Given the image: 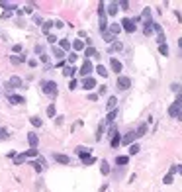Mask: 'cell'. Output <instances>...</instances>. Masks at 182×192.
<instances>
[{"label":"cell","mask_w":182,"mask_h":192,"mask_svg":"<svg viewBox=\"0 0 182 192\" xmlns=\"http://www.w3.org/2000/svg\"><path fill=\"white\" fill-rule=\"evenodd\" d=\"M30 165L33 167V171H35V173H41V171H43V167L37 163V161H30Z\"/></svg>","instance_id":"cell-42"},{"label":"cell","mask_w":182,"mask_h":192,"mask_svg":"<svg viewBox=\"0 0 182 192\" xmlns=\"http://www.w3.org/2000/svg\"><path fill=\"white\" fill-rule=\"evenodd\" d=\"M120 26H121L123 32H127V33H133L135 29H137V24H135L131 18H123V20L120 22Z\"/></svg>","instance_id":"cell-3"},{"label":"cell","mask_w":182,"mask_h":192,"mask_svg":"<svg viewBox=\"0 0 182 192\" xmlns=\"http://www.w3.org/2000/svg\"><path fill=\"white\" fill-rule=\"evenodd\" d=\"M178 120H182V110H180V114H178Z\"/></svg>","instance_id":"cell-63"},{"label":"cell","mask_w":182,"mask_h":192,"mask_svg":"<svg viewBox=\"0 0 182 192\" xmlns=\"http://www.w3.org/2000/svg\"><path fill=\"white\" fill-rule=\"evenodd\" d=\"M45 112H47V118H57V108H55V104H49Z\"/></svg>","instance_id":"cell-30"},{"label":"cell","mask_w":182,"mask_h":192,"mask_svg":"<svg viewBox=\"0 0 182 192\" xmlns=\"http://www.w3.org/2000/svg\"><path fill=\"white\" fill-rule=\"evenodd\" d=\"M0 8H4L6 12H14V10L18 8V6L14 4V2H4V0H0Z\"/></svg>","instance_id":"cell-19"},{"label":"cell","mask_w":182,"mask_h":192,"mask_svg":"<svg viewBox=\"0 0 182 192\" xmlns=\"http://www.w3.org/2000/svg\"><path fill=\"white\" fill-rule=\"evenodd\" d=\"M118 118V110H112V112H108V116H106V124H110V125H114V120Z\"/></svg>","instance_id":"cell-25"},{"label":"cell","mask_w":182,"mask_h":192,"mask_svg":"<svg viewBox=\"0 0 182 192\" xmlns=\"http://www.w3.org/2000/svg\"><path fill=\"white\" fill-rule=\"evenodd\" d=\"M121 49H123V43L116 39V41L112 43V45H110V49H108V51H110V53H114V51H121Z\"/></svg>","instance_id":"cell-27"},{"label":"cell","mask_w":182,"mask_h":192,"mask_svg":"<svg viewBox=\"0 0 182 192\" xmlns=\"http://www.w3.org/2000/svg\"><path fill=\"white\" fill-rule=\"evenodd\" d=\"M94 71H96V73H98L100 77H108V69L104 67V65H98V67L94 69Z\"/></svg>","instance_id":"cell-35"},{"label":"cell","mask_w":182,"mask_h":192,"mask_svg":"<svg viewBox=\"0 0 182 192\" xmlns=\"http://www.w3.org/2000/svg\"><path fill=\"white\" fill-rule=\"evenodd\" d=\"M32 6H33V4H27V6H26V12H27V14H32V10H33Z\"/></svg>","instance_id":"cell-57"},{"label":"cell","mask_w":182,"mask_h":192,"mask_svg":"<svg viewBox=\"0 0 182 192\" xmlns=\"http://www.w3.org/2000/svg\"><path fill=\"white\" fill-rule=\"evenodd\" d=\"M147 124H139V125H137V129H135V137H143L145 134H147Z\"/></svg>","instance_id":"cell-20"},{"label":"cell","mask_w":182,"mask_h":192,"mask_svg":"<svg viewBox=\"0 0 182 192\" xmlns=\"http://www.w3.org/2000/svg\"><path fill=\"white\" fill-rule=\"evenodd\" d=\"M176 173H178V174H182V165H176Z\"/></svg>","instance_id":"cell-61"},{"label":"cell","mask_w":182,"mask_h":192,"mask_svg":"<svg viewBox=\"0 0 182 192\" xmlns=\"http://www.w3.org/2000/svg\"><path fill=\"white\" fill-rule=\"evenodd\" d=\"M82 88H86V90H92V88H96V80H94V77L82 78Z\"/></svg>","instance_id":"cell-10"},{"label":"cell","mask_w":182,"mask_h":192,"mask_svg":"<svg viewBox=\"0 0 182 192\" xmlns=\"http://www.w3.org/2000/svg\"><path fill=\"white\" fill-rule=\"evenodd\" d=\"M110 69L116 73V75H121V71H123V65H121V61H118V59H110Z\"/></svg>","instance_id":"cell-7"},{"label":"cell","mask_w":182,"mask_h":192,"mask_svg":"<svg viewBox=\"0 0 182 192\" xmlns=\"http://www.w3.org/2000/svg\"><path fill=\"white\" fill-rule=\"evenodd\" d=\"M51 28H53V22H43V26H41L43 33H47V35H49V32H51Z\"/></svg>","instance_id":"cell-36"},{"label":"cell","mask_w":182,"mask_h":192,"mask_svg":"<svg viewBox=\"0 0 182 192\" xmlns=\"http://www.w3.org/2000/svg\"><path fill=\"white\" fill-rule=\"evenodd\" d=\"M174 102H180V104H182V92H180V94L176 96V100H174Z\"/></svg>","instance_id":"cell-60"},{"label":"cell","mask_w":182,"mask_h":192,"mask_svg":"<svg viewBox=\"0 0 182 192\" xmlns=\"http://www.w3.org/2000/svg\"><path fill=\"white\" fill-rule=\"evenodd\" d=\"M98 24H100V32L108 29V14H106V4L100 2L98 4Z\"/></svg>","instance_id":"cell-2"},{"label":"cell","mask_w":182,"mask_h":192,"mask_svg":"<svg viewBox=\"0 0 182 192\" xmlns=\"http://www.w3.org/2000/svg\"><path fill=\"white\" fill-rule=\"evenodd\" d=\"M118 6H120L121 10H129V2H127V0H121V2H118Z\"/></svg>","instance_id":"cell-46"},{"label":"cell","mask_w":182,"mask_h":192,"mask_svg":"<svg viewBox=\"0 0 182 192\" xmlns=\"http://www.w3.org/2000/svg\"><path fill=\"white\" fill-rule=\"evenodd\" d=\"M129 86H131V78L120 75L118 77V88H120V90H129Z\"/></svg>","instance_id":"cell-4"},{"label":"cell","mask_w":182,"mask_h":192,"mask_svg":"<svg viewBox=\"0 0 182 192\" xmlns=\"http://www.w3.org/2000/svg\"><path fill=\"white\" fill-rule=\"evenodd\" d=\"M27 143H30L32 149H37V145H39V137H37V134H35V131H30V134H27Z\"/></svg>","instance_id":"cell-8"},{"label":"cell","mask_w":182,"mask_h":192,"mask_svg":"<svg viewBox=\"0 0 182 192\" xmlns=\"http://www.w3.org/2000/svg\"><path fill=\"white\" fill-rule=\"evenodd\" d=\"M71 47L75 49V53H76V51H84V49H86V43H84L82 39H75V41L71 43Z\"/></svg>","instance_id":"cell-14"},{"label":"cell","mask_w":182,"mask_h":192,"mask_svg":"<svg viewBox=\"0 0 182 192\" xmlns=\"http://www.w3.org/2000/svg\"><path fill=\"white\" fill-rule=\"evenodd\" d=\"M33 22H35V24H39V26H43V20H41L39 16H35V18H33Z\"/></svg>","instance_id":"cell-55"},{"label":"cell","mask_w":182,"mask_h":192,"mask_svg":"<svg viewBox=\"0 0 182 192\" xmlns=\"http://www.w3.org/2000/svg\"><path fill=\"white\" fill-rule=\"evenodd\" d=\"M172 180H174V174H169V173H166V174H165V179H163L165 184H172Z\"/></svg>","instance_id":"cell-45"},{"label":"cell","mask_w":182,"mask_h":192,"mask_svg":"<svg viewBox=\"0 0 182 192\" xmlns=\"http://www.w3.org/2000/svg\"><path fill=\"white\" fill-rule=\"evenodd\" d=\"M55 124H57V125H61V124H63V116H57V120H55Z\"/></svg>","instance_id":"cell-56"},{"label":"cell","mask_w":182,"mask_h":192,"mask_svg":"<svg viewBox=\"0 0 182 192\" xmlns=\"http://www.w3.org/2000/svg\"><path fill=\"white\" fill-rule=\"evenodd\" d=\"M81 161H82V165H94V163H96V157L90 153V155H82Z\"/></svg>","instance_id":"cell-23"},{"label":"cell","mask_w":182,"mask_h":192,"mask_svg":"<svg viewBox=\"0 0 182 192\" xmlns=\"http://www.w3.org/2000/svg\"><path fill=\"white\" fill-rule=\"evenodd\" d=\"M139 20H141V22H145V20H151V8H145V10L141 12Z\"/></svg>","instance_id":"cell-33"},{"label":"cell","mask_w":182,"mask_h":192,"mask_svg":"<svg viewBox=\"0 0 182 192\" xmlns=\"http://www.w3.org/2000/svg\"><path fill=\"white\" fill-rule=\"evenodd\" d=\"M135 139H137V137H135V131H127L125 135H121V143H123V145H133Z\"/></svg>","instance_id":"cell-9"},{"label":"cell","mask_w":182,"mask_h":192,"mask_svg":"<svg viewBox=\"0 0 182 192\" xmlns=\"http://www.w3.org/2000/svg\"><path fill=\"white\" fill-rule=\"evenodd\" d=\"M24 161H26L24 153H22V155H16V157H14V165H24Z\"/></svg>","instance_id":"cell-39"},{"label":"cell","mask_w":182,"mask_h":192,"mask_svg":"<svg viewBox=\"0 0 182 192\" xmlns=\"http://www.w3.org/2000/svg\"><path fill=\"white\" fill-rule=\"evenodd\" d=\"M102 38H104L106 43H114V41H116V35H112L108 29H106V32H102Z\"/></svg>","instance_id":"cell-28"},{"label":"cell","mask_w":182,"mask_h":192,"mask_svg":"<svg viewBox=\"0 0 182 192\" xmlns=\"http://www.w3.org/2000/svg\"><path fill=\"white\" fill-rule=\"evenodd\" d=\"M116 106H118V98L116 96H110L106 102V108H108V112H112V110H116Z\"/></svg>","instance_id":"cell-21"},{"label":"cell","mask_w":182,"mask_h":192,"mask_svg":"<svg viewBox=\"0 0 182 192\" xmlns=\"http://www.w3.org/2000/svg\"><path fill=\"white\" fill-rule=\"evenodd\" d=\"M33 51H35V53H37L39 57L43 55V47H41V45H35V49H33Z\"/></svg>","instance_id":"cell-53"},{"label":"cell","mask_w":182,"mask_h":192,"mask_svg":"<svg viewBox=\"0 0 182 192\" xmlns=\"http://www.w3.org/2000/svg\"><path fill=\"white\" fill-rule=\"evenodd\" d=\"M129 163V155H120V157H116V165L118 167H125Z\"/></svg>","instance_id":"cell-22"},{"label":"cell","mask_w":182,"mask_h":192,"mask_svg":"<svg viewBox=\"0 0 182 192\" xmlns=\"http://www.w3.org/2000/svg\"><path fill=\"white\" fill-rule=\"evenodd\" d=\"M84 57L90 61V57H100V55H98L96 47H92V45H90V47H86V49H84Z\"/></svg>","instance_id":"cell-18"},{"label":"cell","mask_w":182,"mask_h":192,"mask_svg":"<svg viewBox=\"0 0 182 192\" xmlns=\"http://www.w3.org/2000/svg\"><path fill=\"white\" fill-rule=\"evenodd\" d=\"M24 157H26V159H30V157H37V149H32V147H30V149L24 153Z\"/></svg>","instance_id":"cell-37"},{"label":"cell","mask_w":182,"mask_h":192,"mask_svg":"<svg viewBox=\"0 0 182 192\" xmlns=\"http://www.w3.org/2000/svg\"><path fill=\"white\" fill-rule=\"evenodd\" d=\"M37 163H39V165H41L43 169L47 167V161H45V157H39V159H37Z\"/></svg>","instance_id":"cell-51"},{"label":"cell","mask_w":182,"mask_h":192,"mask_svg":"<svg viewBox=\"0 0 182 192\" xmlns=\"http://www.w3.org/2000/svg\"><path fill=\"white\" fill-rule=\"evenodd\" d=\"M10 134H8V129H4V128H0V141H4V139H8Z\"/></svg>","instance_id":"cell-43"},{"label":"cell","mask_w":182,"mask_h":192,"mask_svg":"<svg viewBox=\"0 0 182 192\" xmlns=\"http://www.w3.org/2000/svg\"><path fill=\"white\" fill-rule=\"evenodd\" d=\"M170 90L180 94V92H182V84H180V83H172V84H170Z\"/></svg>","instance_id":"cell-41"},{"label":"cell","mask_w":182,"mask_h":192,"mask_svg":"<svg viewBox=\"0 0 182 192\" xmlns=\"http://www.w3.org/2000/svg\"><path fill=\"white\" fill-rule=\"evenodd\" d=\"M159 51H161V55H169V45H166V43H163V45H159Z\"/></svg>","instance_id":"cell-44"},{"label":"cell","mask_w":182,"mask_h":192,"mask_svg":"<svg viewBox=\"0 0 182 192\" xmlns=\"http://www.w3.org/2000/svg\"><path fill=\"white\" fill-rule=\"evenodd\" d=\"M100 94H106V86H100V90H98V96Z\"/></svg>","instance_id":"cell-58"},{"label":"cell","mask_w":182,"mask_h":192,"mask_svg":"<svg viewBox=\"0 0 182 192\" xmlns=\"http://www.w3.org/2000/svg\"><path fill=\"white\" fill-rule=\"evenodd\" d=\"M110 145H112V149H116V147L121 145V134H120V131H116V134L110 137Z\"/></svg>","instance_id":"cell-12"},{"label":"cell","mask_w":182,"mask_h":192,"mask_svg":"<svg viewBox=\"0 0 182 192\" xmlns=\"http://www.w3.org/2000/svg\"><path fill=\"white\" fill-rule=\"evenodd\" d=\"M88 100H90V102H96V100H98V94L90 92V94H88Z\"/></svg>","instance_id":"cell-52"},{"label":"cell","mask_w":182,"mask_h":192,"mask_svg":"<svg viewBox=\"0 0 182 192\" xmlns=\"http://www.w3.org/2000/svg\"><path fill=\"white\" fill-rule=\"evenodd\" d=\"M41 92L49 96V98H57V94H59V86H57L55 80H43L41 83Z\"/></svg>","instance_id":"cell-1"},{"label":"cell","mask_w":182,"mask_h":192,"mask_svg":"<svg viewBox=\"0 0 182 192\" xmlns=\"http://www.w3.org/2000/svg\"><path fill=\"white\" fill-rule=\"evenodd\" d=\"M108 32H110L112 35H118L121 32V26H120V22H112L110 26H108Z\"/></svg>","instance_id":"cell-16"},{"label":"cell","mask_w":182,"mask_h":192,"mask_svg":"<svg viewBox=\"0 0 182 192\" xmlns=\"http://www.w3.org/2000/svg\"><path fill=\"white\" fill-rule=\"evenodd\" d=\"M51 51H53V57H57V59H59V61H63V57L67 55V53H65V51H63L61 47H53Z\"/></svg>","instance_id":"cell-26"},{"label":"cell","mask_w":182,"mask_h":192,"mask_svg":"<svg viewBox=\"0 0 182 192\" xmlns=\"http://www.w3.org/2000/svg\"><path fill=\"white\" fill-rule=\"evenodd\" d=\"M153 24H155V20H145L143 22V33L145 35H151L153 33Z\"/></svg>","instance_id":"cell-13"},{"label":"cell","mask_w":182,"mask_h":192,"mask_svg":"<svg viewBox=\"0 0 182 192\" xmlns=\"http://www.w3.org/2000/svg\"><path fill=\"white\" fill-rule=\"evenodd\" d=\"M92 71H94V67H92V63L88 61V59H86V61L82 63V67H81V75L86 78V77H90L92 75Z\"/></svg>","instance_id":"cell-5"},{"label":"cell","mask_w":182,"mask_h":192,"mask_svg":"<svg viewBox=\"0 0 182 192\" xmlns=\"http://www.w3.org/2000/svg\"><path fill=\"white\" fill-rule=\"evenodd\" d=\"M178 45H180V49H182V38H180V39H178Z\"/></svg>","instance_id":"cell-62"},{"label":"cell","mask_w":182,"mask_h":192,"mask_svg":"<svg viewBox=\"0 0 182 192\" xmlns=\"http://www.w3.org/2000/svg\"><path fill=\"white\" fill-rule=\"evenodd\" d=\"M53 159L57 161V163H61V165H69V163H71V159L67 157V155H63V153H55Z\"/></svg>","instance_id":"cell-15"},{"label":"cell","mask_w":182,"mask_h":192,"mask_svg":"<svg viewBox=\"0 0 182 192\" xmlns=\"http://www.w3.org/2000/svg\"><path fill=\"white\" fill-rule=\"evenodd\" d=\"M174 173H176V165H172V167H170V171H169V174H174Z\"/></svg>","instance_id":"cell-59"},{"label":"cell","mask_w":182,"mask_h":192,"mask_svg":"<svg viewBox=\"0 0 182 192\" xmlns=\"http://www.w3.org/2000/svg\"><path fill=\"white\" fill-rule=\"evenodd\" d=\"M75 63H76V53H69V65L72 67Z\"/></svg>","instance_id":"cell-47"},{"label":"cell","mask_w":182,"mask_h":192,"mask_svg":"<svg viewBox=\"0 0 182 192\" xmlns=\"http://www.w3.org/2000/svg\"><path fill=\"white\" fill-rule=\"evenodd\" d=\"M47 41L51 43V45H55V43H57V38H55L53 33H49V35H47Z\"/></svg>","instance_id":"cell-49"},{"label":"cell","mask_w":182,"mask_h":192,"mask_svg":"<svg viewBox=\"0 0 182 192\" xmlns=\"http://www.w3.org/2000/svg\"><path fill=\"white\" fill-rule=\"evenodd\" d=\"M39 61H41L43 65H49V55H45V53H43V55L39 57Z\"/></svg>","instance_id":"cell-50"},{"label":"cell","mask_w":182,"mask_h":192,"mask_svg":"<svg viewBox=\"0 0 182 192\" xmlns=\"http://www.w3.org/2000/svg\"><path fill=\"white\" fill-rule=\"evenodd\" d=\"M141 151V145L139 143H133V145H129V155H137Z\"/></svg>","instance_id":"cell-34"},{"label":"cell","mask_w":182,"mask_h":192,"mask_svg":"<svg viewBox=\"0 0 182 192\" xmlns=\"http://www.w3.org/2000/svg\"><path fill=\"white\" fill-rule=\"evenodd\" d=\"M53 26H55V28H63L65 24H63V22H61V20H57V22H53Z\"/></svg>","instance_id":"cell-54"},{"label":"cell","mask_w":182,"mask_h":192,"mask_svg":"<svg viewBox=\"0 0 182 192\" xmlns=\"http://www.w3.org/2000/svg\"><path fill=\"white\" fill-rule=\"evenodd\" d=\"M76 86H78V80H76V78H72V80H71V84H69V88H71V90H76Z\"/></svg>","instance_id":"cell-48"},{"label":"cell","mask_w":182,"mask_h":192,"mask_svg":"<svg viewBox=\"0 0 182 192\" xmlns=\"http://www.w3.org/2000/svg\"><path fill=\"white\" fill-rule=\"evenodd\" d=\"M110 171H112V169H110V163H108V161H102V163H100V173L102 174H110Z\"/></svg>","instance_id":"cell-24"},{"label":"cell","mask_w":182,"mask_h":192,"mask_svg":"<svg viewBox=\"0 0 182 192\" xmlns=\"http://www.w3.org/2000/svg\"><path fill=\"white\" fill-rule=\"evenodd\" d=\"M10 61H12L14 65H20V63H24V61H26V55H12V57H10Z\"/></svg>","instance_id":"cell-32"},{"label":"cell","mask_w":182,"mask_h":192,"mask_svg":"<svg viewBox=\"0 0 182 192\" xmlns=\"http://www.w3.org/2000/svg\"><path fill=\"white\" fill-rule=\"evenodd\" d=\"M61 49L67 53V51L71 49V41H69V39H61Z\"/></svg>","instance_id":"cell-40"},{"label":"cell","mask_w":182,"mask_h":192,"mask_svg":"<svg viewBox=\"0 0 182 192\" xmlns=\"http://www.w3.org/2000/svg\"><path fill=\"white\" fill-rule=\"evenodd\" d=\"M63 75H65V77H75V75H76V69L69 65V67H65V69H63Z\"/></svg>","instance_id":"cell-31"},{"label":"cell","mask_w":182,"mask_h":192,"mask_svg":"<svg viewBox=\"0 0 182 192\" xmlns=\"http://www.w3.org/2000/svg\"><path fill=\"white\" fill-rule=\"evenodd\" d=\"M8 100H10V104H14V106H20V104H24V102H26V98H24V96H20V94H10Z\"/></svg>","instance_id":"cell-11"},{"label":"cell","mask_w":182,"mask_h":192,"mask_svg":"<svg viewBox=\"0 0 182 192\" xmlns=\"http://www.w3.org/2000/svg\"><path fill=\"white\" fill-rule=\"evenodd\" d=\"M118 10H120L118 2H110V4H108V8H106V14H110V16H116V14H118Z\"/></svg>","instance_id":"cell-17"},{"label":"cell","mask_w":182,"mask_h":192,"mask_svg":"<svg viewBox=\"0 0 182 192\" xmlns=\"http://www.w3.org/2000/svg\"><path fill=\"white\" fill-rule=\"evenodd\" d=\"M180 110H182V104H180V102H172V104L169 106V116H170V118H178Z\"/></svg>","instance_id":"cell-6"},{"label":"cell","mask_w":182,"mask_h":192,"mask_svg":"<svg viewBox=\"0 0 182 192\" xmlns=\"http://www.w3.org/2000/svg\"><path fill=\"white\" fill-rule=\"evenodd\" d=\"M102 137H104V124H100V125H98V129H96V139L100 141Z\"/></svg>","instance_id":"cell-38"},{"label":"cell","mask_w":182,"mask_h":192,"mask_svg":"<svg viewBox=\"0 0 182 192\" xmlns=\"http://www.w3.org/2000/svg\"><path fill=\"white\" fill-rule=\"evenodd\" d=\"M30 122H32L33 128H41V125H43V120H41L39 116H32V118H30Z\"/></svg>","instance_id":"cell-29"}]
</instances>
